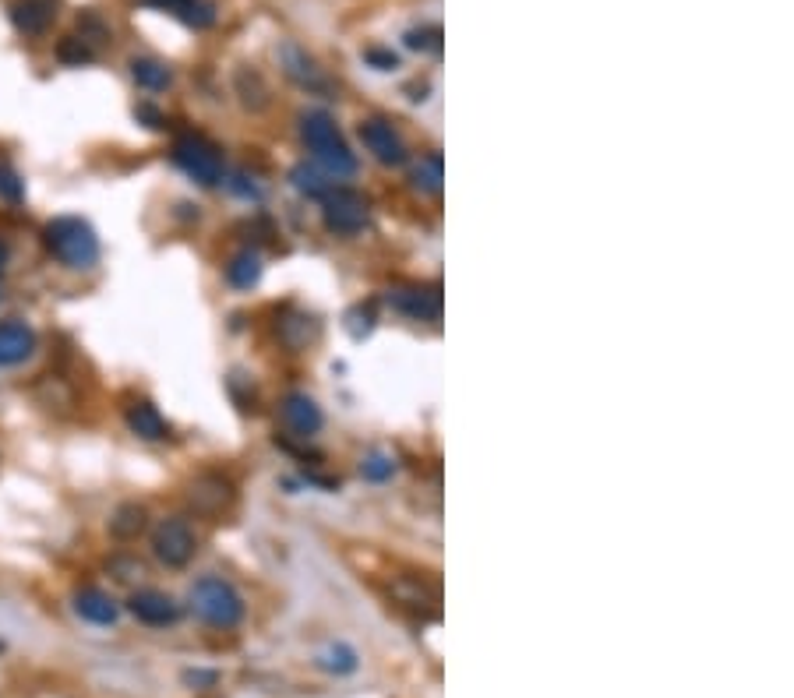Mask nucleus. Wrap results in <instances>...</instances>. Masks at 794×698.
<instances>
[{
	"instance_id": "obj_1",
	"label": "nucleus",
	"mask_w": 794,
	"mask_h": 698,
	"mask_svg": "<svg viewBox=\"0 0 794 698\" xmlns=\"http://www.w3.org/2000/svg\"><path fill=\"white\" fill-rule=\"evenodd\" d=\"M300 138H304L308 152L315 156V163L322 166V173H329V177H353L357 173V156L343 142L336 120L325 110L300 113Z\"/></svg>"
},
{
	"instance_id": "obj_2",
	"label": "nucleus",
	"mask_w": 794,
	"mask_h": 698,
	"mask_svg": "<svg viewBox=\"0 0 794 698\" xmlns=\"http://www.w3.org/2000/svg\"><path fill=\"white\" fill-rule=\"evenodd\" d=\"M43 244L64 268H92L99 261V237L85 219L60 216L46 223Z\"/></svg>"
},
{
	"instance_id": "obj_3",
	"label": "nucleus",
	"mask_w": 794,
	"mask_h": 698,
	"mask_svg": "<svg viewBox=\"0 0 794 698\" xmlns=\"http://www.w3.org/2000/svg\"><path fill=\"white\" fill-rule=\"evenodd\" d=\"M191 610L209 628L230 632V628H237L244 621V596L219 575H205V579H198L191 586Z\"/></svg>"
},
{
	"instance_id": "obj_4",
	"label": "nucleus",
	"mask_w": 794,
	"mask_h": 698,
	"mask_svg": "<svg viewBox=\"0 0 794 698\" xmlns=\"http://www.w3.org/2000/svg\"><path fill=\"white\" fill-rule=\"evenodd\" d=\"M173 163L202 187H216L226 177L223 152L209 138H202V134H180L177 142H173Z\"/></svg>"
},
{
	"instance_id": "obj_5",
	"label": "nucleus",
	"mask_w": 794,
	"mask_h": 698,
	"mask_svg": "<svg viewBox=\"0 0 794 698\" xmlns=\"http://www.w3.org/2000/svg\"><path fill=\"white\" fill-rule=\"evenodd\" d=\"M322 219H325V230L332 233V237H357V233H364V226H368L371 219V208L368 201L360 198L357 191H350V187H332L329 194L322 198Z\"/></svg>"
},
{
	"instance_id": "obj_6",
	"label": "nucleus",
	"mask_w": 794,
	"mask_h": 698,
	"mask_svg": "<svg viewBox=\"0 0 794 698\" xmlns=\"http://www.w3.org/2000/svg\"><path fill=\"white\" fill-rule=\"evenodd\" d=\"M195 550H198V536L188 519H163L152 529V554H156L159 565L184 568L195 557Z\"/></svg>"
},
{
	"instance_id": "obj_7",
	"label": "nucleus",
	"mask_w": 794,
	"mask_h": 698,
	"mask_svg": "<svg viewBox=\"0 0 794 698\" xmlns=\"http://www.w3.org/2000/svg\"><path fill=\"white\" fill-rule=\"evenodd\" d=\"M279 64H283V75L290 78L293 85L308 89L311 96H332V82L325 75L318 60L311 57L308 50H300L297 43H283L279 46Z\"/></svg>"
},
{
	"instance_id": "obj_8",
	"label": "nucleus",
	"mask_w": 794,
	"mask_h": 698,
	"mask_svg": "<svg viewBox=\"0 0 794 698\" xmlns=\"http://www.w3.org/2000/svg\"><path fill=\"white\" fill-rule=\"evenodd\" d=\"M360 142L382 166H403L406 163V145L399 131L382 117L360 120Z\"/></svg>"
},
{
	"instance_id": "obj_9",
	"label": "nucleus",
	"mask_w": 794,
	"mask_h": 698,
	"mask_svg": "<svg viewBox=\"0 0 794 698\" xmlns=\"http://www.w3.org/2000/svg\"><path fill=\"white\" fill-rule=\"evenodd\" d=\"M392 311L410 321H438L442 318V293L435 286H396L389 290Z\"/></svg>"
},
{
	"instance_id": "obj_10",
	"label": "nucleus",
	"mask_w": 794,
	"mask_h": 698,
	"mask_svg": "<svg viewBox=\"0 0 794 698\" xmlns=\"http://www.w3.org/2000/svg\"><path fill=\"white\" fill-rule=\"evenodd\" d=\"M128 610L149 628H166V624H177L180 607L170 593H159V589H135L128 600Z\"/></svg>"
},
{
	"instance_id": "obj_11",
	"label": "nucleus",
	"mask_w": 794,
	"mask_h": 698,
	"mask_svg": "<svg viewBox=\"0 0 794 698\" xmlns=\"http://www.w3.org/2000/svg\"><path fill=\"white\" fill-rule=\"evenodd\" d=\"M279 409H283L286 427H290L297 438H315V434L322 431V424H325V416H322V409H318V402L311 399V395H304V392H290Z\"/></svg>"
},
{
	"instance_id": "obj_12",
	"label": "nucleus",
	"mask_w": 794,
	"mask_h": 698,
	"mask_svg": "<svg viewBox=\"0 0 794 698\" xmlns=\"http://www.w3.org/2000/svg\"><path fill=\"white\" fill-rule=\"evenodd\" d=\"M36 332L25 321H0V367H18L36 353Z\"/></svg>"
},
{
	"instance_id": "obj_13",
	"label": "nucleus",
	"mask_w": 794,
	"mask_h": 698,
	"mask_svg": "<svg viewBox=\"0 0 794 698\" xmlns=\"http://www.w3.org/2000/svg\"><path fill=\"white\" fill-rule=\"evenodd\" d=\"M188 501H191V508H195L198 515H219L233 501V491H230V483H226L223 476L209 473V476H198V480L191 483Z\"/></svg>"
},
{
	"instance_id": "obj_14",
	"label": "nucleus",
	"mask_w": 794,
	"mask_h": 698,
	"mask_svg": "<svg viewBox=\"0 0 794 698\" xmlns=\"http://www.w3.org/2000/svg\"><path fill=\"white\" fill-rule=\"evenodd\" d=\"M57 18V0H15L11 4V22L25 36H43Z\"/></svg>"
},
{
	"instance_id": "obj_15",
	"label": "nucleus",
	"mask_w": 794,
	"mask_h": 698,
	"mask_svg": "<svg viewBox=\"0 0 794 698\" xmlns=\"http://www.w3.org/2000/svg\"><path fill=\"white\" fill-rule=\"evenodd\" d=\"M75 614L82 617V621L89 624H99V628H110V624H117L120 617V607L113 603L110 593H103V589H78L75 593Z\"/></svg>"
},
{
	"instance_id": "obj_16",
	"label": "nucleus",
	"mask_w": 794,
	"mask_h": 698,
	"mask_svg": "<svg viewBox=\"0 0 794 698\" xmlns=\"http://www.w3.org/2000/svg\"><path fill=\"white\" fill-rule=\"evenodd\" d=\"M142 4L152 11L180 18V22L191 25V29H209V25L216 22V11H212L209 0H142Z\"/></svg>"
},
{
	"instance_id": "obj_17",
	"label": "nucleus",
	"mask_w": 794,
	"mask_h": 698,
	"mask_svg": "<svg viewBox=\"0 0 794 698\" xmlns=\"http://www.w3.org/2000/svg\"><path fill=\"white\" fill-rule=\"evenodd\" d=\"M124 420H128L131 434H138L142 441H163V438H170V424L163 420V413H159V409L152 406V402H145V399L131 402V406L124 409Z\"/></svg>"
},
{
	"instance_id": "obj_18",
	"label": "nucleus",
	"mask_w": 794,
	"mask_h": 698,
	"mask_svg": "<svg viewBox=\"0 0 794 698\" xmlns=\"http://www.w3.org/2000/svg\"><path fill=\"white\" fill-rule=\"evenodd\" d=\"M145 526H149V512H145L142 505H135V501L120 505L117 512L110 515V533L117 536V540H135V536H142Z\"/></svg>"
},
{
	"instance_id": "obj_19",
	"label": "nucleus",
	"mask_w": 794,
	"mask_h": 698,
	"mask_svg": "<svg viewBox=\"0 0 794 698\" xmlns=\"http://www.w3.org/2000/svg\"><path fill=\"white\" fill-rule=\"evenodd\" d=\"M131 78H135L142 89L149 92H163L173 85V71L166 64H159V60L152 57H135L131 60Z\"/></svg>"
},
{
	"instance_id": "obj_20",
	"label": "nucleus",
	"mask_w": 794,
	"mask_h": 698,
	"mask_svg": "<svg viewBox=\"0 0 794 698\" xmlns=\"http://www.w3.org/2000/svg\"><path fill=\"white\" fill-rule=\"evenodd\" d=\"M262 279V258L255 251H240L237 258L226 265V283L237 286V290H251V286Z\"/></svg>"
},
{
	"instance_id": "obj_21",
	"label": "nucleus",
	"mask_w": 794,
	"mask_h": 698,
	"mask_svg": "<svg viewBox=\"0 0 794 698\" xmlns=\"http://www.w3.org/2000/svg\"><path fill=\"white\" fill-rule=\"evenodd\" d=\"M290 180H293V187H297V191L304 194V198H325V194L332 191L329 173H322L318 166H308V163L293 166Z\"/></svg>"
},
{
	"instance_id": "obj_22",
	"label": "nucleus",
	"mask_w": 794,
	"mask_h": 698,
	"mask_svg": "<svg viewBox=\"0 0 794 698\" xmlns=\"http://www.w3.org/2000/svg\"><path fill=\"white\" fill-rule=\"evenodd\" d=\"M237 96L248 110H265V106H269V85L262 82L258 71H248V67H244V71H237Z\"/></svg>"
},
{
	"instance_id": "obj_23",
	"label": "nucleus",
	"mask_w": 794,
	"mask_h": 698,
	"mask_svg": "<svg viewBox=\"0 0 794 698\" xmlns=\"http://www.w3.org/2000/svg\"><path fill=\"white\" fill-rule=\"evenodd\" d=\"M413 187H417L420 194L442 191V156H438V152H431V156H424L413 166Z\"/></svg>"
},
{
	"instance_id": "obj_24",
	"label": "nucleus",
	"mask_w": 794,
	"mask_h": 698,
	"mask_svg": "<svg viewBox=\"0 0 794 698\" xmlns=\"http://www.w3.org/2000/svg\"><path fill=\"white\" fill-rule=\"evenodd\" d=\"M392 473H396V459L385 452H368L364 459H360V476L371 483H385L392 480Z\"/></svg>"
},
{
	"instance_id": "obj_25",
	"label": "nucleus",
	"mask_w": 794,
	"mask_h": 698,
	"mask_svg": "<svg viewBox=\"0 0 794 698\" xmlns=\"http://www.w3.org/2000/svg\"><path fill=\"white\" fill-rule=\"evenodd\" d=\"M78 29H82V43H89L92 50H96V46H103V43H110V25L103 22V18L96 15V11H85L82 18H78Z\"/></svg>"
},
{
	"instance_id": "obj_26",
	"label": "nucleus",
	"mask_w": 794,
	"mask_h": 698,
	"mask_svg": "<svg viewBox=\"0 0 794 698\" xmlns=\"http://www.w3.org/2000/svg\"><path fill=\"white\" fill-rule=\"evenodd\" d=\"M57 57L71 67H82V64H89V60H96V50H92L89 43H82L78 36H68L57 43Z\"/></svg>"
},
{
	"instance_id": "obj_27",
	"label": "nucleus",
	"mask_w": 794,
	"mask_h": 698,
	"mask_svg": "<svg viewBox=\"0 0 794 698\" xmlns=\"http://www.w3.org/2000/svg\"><path fill=\"white\" fill-rule=\"evenodd\" d=\"M0 198L18 205L25 198V180L18 177V170L8 163V159H0Z\"/></svg>"
},
{
	"instance_id": "obj_28",
	"label": "nucleus",
	"mask_w": 794,
	"mask_h": 698,
	"mask_svg": "<svg viewBox=\"0 0 794 698\" xmlns=\"http://www.w3.org/2000/svg\"><path fill=\"white\" fill-rule=\"evenodd\" d=\"M406 46L420 53H438L442 50V32H438L435 25H420V29L406 32Z\"/></svg>"
},
{
	"instance_id": "obj_29",
	"label": "nucleus",
	"mask_w": 794,
	"mask_h": 698,
	"mask_svg": "<svg viewBox=\"0 0 794 698\" xmlns=\"http://www.w3.org/2000/svg\"><path fill=\"white\" fill-rule=\"evenodd\" d=\"M325 667L336 670V674H353V670H357V653H353L346 642H336V646L329 649V656H325Z\"/></svg>"
},
{
	"instance_id": "obj_30",
	"label": "nucleus",
	"mask_w": 794,
	"mask_h": 698,
	"mask_svg": "<svg viewBox=\"0 0 794 698\" xmlns=\"http://www.w3.org/2000/svg\"><path fill=\"white\" fill-rule=\"evenodd\" d=\"M110 572L117 582H135L145 575V565L138 561V557H113L110 561Z\"/></svg>"
},
{
	"instance_id": "obj_31",
	"label": "nucleus",
	"mask_w": 794,
	"mask_h": 698,
	"mask_svg": "<svg viewBox=\"0 0 794 698\" xmlns=\"http://www.w3.org/2000/svg\"><path fill=\"white\" fill-rule=\"evenodd\" d=\"M364 60H368L375 71H396L399 67V57L392 50H385V46H368V50H364Z\"/></svg>"
},
{
	"instance_id": "obj_32",
	"label": "nucleus",
	"mask_w": 794,
	"mask_h": 698,
	"mask_svg": "<svg viewBox=\"0 0 794 698\" xmlns=\"http://www.w3.org/2000/svg\"><path fill=\"white\" fill-rule=\"evenodd\" d=\"M135 117H138V120H145V127H156V131L166 124V117H163V113H159L156 106H149V103L135 106Z\"/></svg>"
},
{
	"instance_id": "obj_33",
	"label": "nucleus",
	"mask_w": 794,
	"mask_h": 698,
	"mask_svg": "<svg viewBox=\"0 0 794 698\" xmlns=\"http://www.w3.org/2000/svg\"><path fill=\"white\" fill-rule=\"evenodd\" d=\"M226 184H230V191H233V194H240V198H258V187H255V184H248V177H244V173L230 177V180H226Z\"/></svg>"
},
{
	"instance_id": "obj_34",
	"label": "nucleus",
	"mask_w": 794,
	"mask_h": 698,
	"mask_svg": "<svg viewBox=\"0 0 794 698\" xmlns=\"http://www.w3.org/2000/svg\"><path fill=\"white\" fill-rule=\"evenodd\" d=\"M184 681L188 684H216V674H202V670H195V674H184Z\"/></svg>"
},
{
	"instance_id": "obj_35",
	"label": "nucleus",
	"mask_w": 794,
	"mask_h": 698,
	"mask_svg": "<svg viewBox=\"0 0 794 698\" xmlns=\"http://www.w3.org/2000/svg\"><path fill=\"white\" fill-rule=\"evenodd\" d=\"M8 258H11L8 244H4V240H0V272H4V268H8Z\"/></svg>"
}]
</instances>
